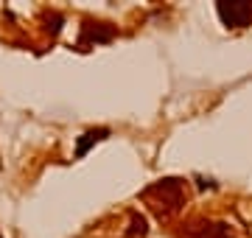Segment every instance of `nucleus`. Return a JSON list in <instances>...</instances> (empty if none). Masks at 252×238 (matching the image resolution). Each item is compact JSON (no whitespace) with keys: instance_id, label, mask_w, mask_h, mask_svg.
Masks as SVG:
<instances>
[{"instance_id":"f03ea898","label":"nucleus","mask_w":252,"mask_h":238,"mask_svg":"<svg viewBox=\"0 0 252 238\" xmlns=\"http://www.w3.org/2000/svg\"><path fill=\"white\" fill-rule=\"evenodd\" d=\"M216 11L227 28H244L252 23V3L247 0H219Z\"/></svg>"},{"instance_id":"7ed1b4c3","label":"nucleus","mask_w":252,"mask_h":238,"mask_svg":"<svg viewBox=\"0 0 252 238\" xmlns=\"http://www.w3.org/2000/svg\"><path fill=\"white\" fill-rule=\"evenodd\" d=\"M182 238H233V236H230L227 224H221V221L199 219V221H193V224L185 230V236Z\"/></svg>"},{"instance_id":"20e7f679","label":"nucleus","mask_w":252,"mask_h":238,"mask_svg":"<svg viewBox=\"0 0 252 238\" xmlns=\"http://www.w3.org/2000/svg\"><path fill=\"white\" fill-rule=\"evenodd\" d=\"M115 37V28L109 26V23H87V26L81 28V45L93 39V42H109V39Z\"/></svg>"},{"instance_id":"39448f33","label":"nucleus","mask_w":252,"mask_h":238,"mask_svg":"<svg viewBox=\"0 0 252 238\" xmlns=\"http://www.w3.org/2000/svg\"><path fill=\"white\" fill-rule=\"evenodd\" d=\"M109 138V129L107 126H98V129H90V132H84L79 138V143H76V157H84L87 151H90L95 143H101V140Z\"/></svg>"},{"instance_id":"423d86ee","label":"nucleus","mask_w":252,"mask_h":238,"mask_svg":"<svg viewBox=\"0 0 252 238\" xmlns=\"http://www.w3.org/2000/svg\"><path fill=\"white\" fill-rule=\"evenodd\" d=\"M146 236V219L143 216H137V213H132V230H129V236Z\"/></svg>"},{"instance_id":"f257e3e1","label":"nucleus","mask_w":252,"mask_h":238,"mask_svg":"<svg viewBox=\"0 0 252 238\" xmlns=\"http://www.w3.org/2000/svg\"><path fill=\"white\" fill-rule=\"evenodd\" d=\"M143 196L152 202V208L160 216H171V213L180 210L182 205V182L180 179H160L152 188H146Z\"/></svg>"}]
</instances>
